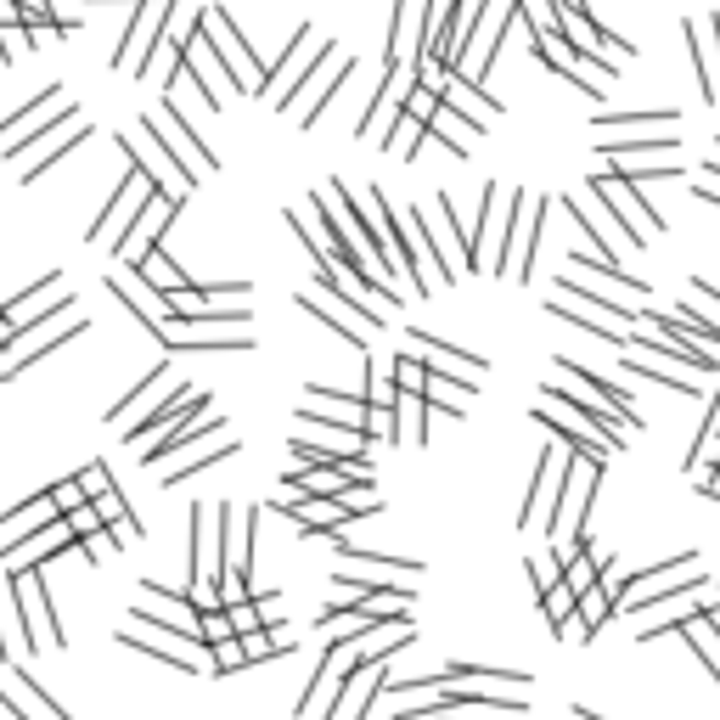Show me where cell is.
Returning <instances> with one entry per match:
<instances>
[{
    "label": "cell",
    "mask_w": 720,
    "mask_h": 720,
    "mask_svg": "<svg viewBox=\"0 0 720 720\" xmlns=\"http://www.w3.org/2000/svg\"><path fill=\"white\" fill-rule=\"evenodd\" d=\"M541 400H546V395H541ZM535 422L552 428L557 440H568L574 451H580L586 462H597V467H608L613 451H625V434H619V428H608L613 417L580 411V406H568V400H546V406H535Z\"/></svg>",
    "instance_id": "obj_1"
},
{
    "label": "cell",
    "mask_w": 720,
    "mask_h": 720,
    "mask_svg": "<svg viewBox=\"0 0 720 720\" xmlns=\"http://www.w3.org/2000/svg\"><path fill=\"white\" fill-rule=\"evenodd\" d=\"M7 591H12V613H18V631H23V653L63 647L57 608H52V586H45V574H40V568H7Z\"/></svg>",
    "instance_id": "obj_2"
},
{
    "label": "cell",
    "mask_w": 720,
    "mask_h": 720,
    "mask_svg": "<svg viewBox=\"0 0 720 720\" xmlns=\"http://www.w3.org/2000/svg\"><path fill=\"white\" fill-rule=\"evenodd\" d=\"M586 191L602 203L608 225H619L636 248L647 243V225H653V231H664V214L653 209V198H642V186H636V180H625V175H591V180H586Z\"/></svg>",
    "instance_id": "obj_3"
},
{
    "label": "cell",
    "mask_w": 720,
    "mask_h": 720,
    "mask_svg": "<svg viewBox=\"0 0 720 720\" xmlns=\"http://www.w3.org/2000/svg\"><path fill=\"white\" fill-rule=\"evenodd\" d=\"M597 485H602V467L586 462V456H568V473H563L557 501H552V518H546V535H552V541H580V535H586Z\"/></svg>",
    "instance_id": "obj_4"
},
{
    "label": "cell",
    "mask_w": 720,
    "mask_h": 720,
    "mask_svg": "<svg viewBox=\"0 0 720 720\" xmlns=\"http://www.w3.org/2000/svg\"><path fill=\"white\" fill-rule=\"evenodd\" d=\"M108 293H113V299H119V304H124L141 326H147L158 344H164V332L180 321V315H175V304H169V293H158V287H153L147 276H141L135 265H113V270H108Z\"/></svg>",
    "instance_id": "obj_5"
},
{
    "label": "cell",
    "mask_w": 720,
    "mask_h": 720,
    "mask_svg": "<svg viewBox=\"0 0 720 720\" xmlns=\"http://www.w3.org/2000/svg\"><path fill=\"white\" fill-rule=\"evenodd\" d=\"M119 147H124V158L130 164H141V175H147L158 191H164V198L169 203H186V191H191V180H198V175H191L169 147H164V141L153 135V130H141V135H119Z\"/></svg>",
    "instance_id": "obj_6"
},
{
    "label": "cell",
    "mask_w": 720,
    "mask_h": 720,
    "mask_svg": "<svg viewBox=\"0 0 720 720\" xmlns=\"http://www.w3.org/2000/svg\"><path fill=\"white\" fill-rule=\"evenodd\" d=\"M57 119H74V102H63V85L34 90V102H29L23 113L0 119V153H7V158H23V153H29V141L45 135Z\"/></svg>",
    "instance_id": "obj_7"
},
{
    "label": "cell",
    "mask_w": 720,
    "mask_h": 720,
    "mask_svg": "<svg viewBox=\"0 0 720 720\" xmlns=\"http://www.w3.org/2000/svg\"><path fill=\"white\" fill-rule=\"evenodd\" d=\"M141 130H153V135L164 141V147H169V153H175V158L191 169V175H198V169H203V175H214V169H220V158L203 147V135H191V124L180 119L175 96H164V102H158V113H147V119H141Z\"/></svg>",
    "instance_id": "obj_8"
},
{
    "label": "cell",
    "mask_w": 720,
    "mask_h": 720,
    "mask_svg": "<svg viewBox=\"0 0 720 720\" xmlns=\"http://www.w3.org/2000/svg\"><path fill=\"white\" fill-rule=\"evenodd\" d=\"M68 304H74V293H63V270H45L29 293H18L12 304H0V315H7L18 332H34L52 315H68Z\"/></svg>",
    "instance_id": "obj_9"
},
{
    "label": "cell",
    "mask_w": 720,
    "mask_h": 720,
    "mask_svg": "<svg viewBox=\"0 0 720 720\" xmlns=\"http://www.w3.org/2000/svg\"><path fill=\"white\" fill-rule=\"evenodd\" d=\"M135 23L124 29V45H113V68H130L141 74V63H147V52L164 40V23L175 18V0H135Z\"/></svg>",
    "instance_id": "obj_10"
},
{
    "label": "cell",
    "mask_w": 720,
    "mask_h": 720,
    "mask_svg": "<svg viewBox=\"0 0 720 720\" xmlns=\"http://www.w3.org/2000/svg\"><path fill=\"white\" fill-rule=\"evenodd\" d=\"M153 180L141 175V164H124V180L113 186V198H108V209L96 214V225H90V248H113V236H119V220L124 214H141V203L153 198Z\"/></svg>",
    "instance_id": "obj_11"
},
{
    "label": "cell",
    "mask_w": 720,
    "mask_h": 720,
    "mask_svg": "<svg viewBox=\"0 0 720 720\" xmlns=\"http://www.w3.org/2000/svg\"><path fill=\"white\" fill-rule=\"evenodd\" d=\"M57 552H79V535H74L68 512H57L52 523L29 530V535H23V546H18V541H7V546H0V563H7V568H40L45 557H57Z\"/></svg>",
    "instance_id": "obj_12"
},
{
    "label": "cell",
    "mask_w": 720,
    "mask_h": 720,
    "mask_svg": "<svg viewBox=\"0 0 720 720\" xmlns=\"http://www.w3.org/2000/svg\"><path fill=\"white\" fill-rule=\"evenodd\" d=\"M175 209H180V203H169L164 191H153V198L141 203V214L124 225V236L113 243V259H130V265H135L147 248H158V243H164V231H169V220H175Z\"/></svg>",
    "instance_id": "obj_13"
},
{
    "label": "cell",
    "mask_w": 720,
    "mask_h": 720,
    "mask_svg": "<svg viewBox=\"0 0 720 720\" xmlns=\"http://www.w3.org/2000/svg\"><path fill=\"white\" fill-rule=\"evenodd\" d=\"M411 344L428 355V372H440V377H456V383H473L478 389V377H485V355H467V350H451L445 339H434V332H422V326H411Z\"/></svg>",
    "instance_id": "obj_14"
},
{
    "label": "cell",
    "mask_w": 720,
    "mask_h": 720,
    "mask_svg": "<svg viewBox=\"0 0 720 720\" xmlns=\"http://www.w3.org/2000/svg\"><path fill=\"white\" fill-rule=\"evenodd\" d=\"M209 23H214V40H220V52H225V63H231V74L236 79H243V85H265V63H259V52H254V45L243 40V29H236L231 18H225V7H209Z\"/></svg>",
    "instance_id": "obj_15"
},
{
    "label": "cell",
    "mask_w": 720,
    "mask_h": 720,
    "mask_svg": "<svg viewBox=\"0 0 720 720\" xmlns=\"http://www.w3.org/2000/svg\"><path fill=\"white\" fill-rule=\"evenodd\" d=\"M557 377H568L574 389H586V395H597L602 406H613V411H619V422H625V428H642V417H636V400H631V389H619V383H608L602 372H591V366H580L574 355H563V361H557Z\"/></svg>",
    "instance_id": "obj_16"
},
{
    "label": "cell",
    "mask_w": 720,
    "mask_h": 720,
    "mask_svg": "<svg viewBox=\"0 0 720 720\" xmlns=\"http://www.w3.org/2000/svg\"><path fill=\"white\" fill-rule=\"evenodd\" d=\"M568 456H574V445H568V440H557V445L541 456V473H535L530 496L518 501V523H535V518H541V507H546V501H557V485H563V473H568Z\"/></svg>",
    "instance_id": "obj_17"
},
{
    "label": "cell",
    "mask_w": 720,
    "mask_h": 720,
    "mask_svg": "<svg viewBox=\"0 0 720 720\" xmlns=\"http://www.w3.org/2000/svg\"><path fill=\"white\" fill-rule=\"evenodd\" d=\"M203 406H214L209 395H198V389H186V383H180V389H169V400L147 417V422H141V428H130V445H147V440H164L169 434V428L175 422H186L191 411H203Z\"/></svg>",
    "instance_id": "obj_18"
},
{
    "label": "cell",
    "mask_w": 720,
    "mask_h": 720,
    "mask_svg": "<svg viewBox=\"0 0 720 720\" xmlns=\"http://www.w3.org/2000/svg\"><path fill=\"white\" fill-rule=\"evenodd\" d=\"M445 108H456V113H462V119H473L478 130H490V124L501 119V102H490V96L478 90L473 79H462V74H456V79H445Z\"/></svg>",
    "instance_id": "obj_19"
},
{
    "label": "cell",
    "mask_w": 720,
    "mask_h": 720,
    "mask_svg": "<svg viewBox=\"0 0 720 720\" xmlns=\"http://www.w3.org/2000/svg\"><path fill=\"white\" fill-rule=\"evenodd\" d=\"M440 676H445V682H473V687H507V693H530V687H535L530 676H523V669H496V664H462V658H456V664H445Z\"/></svg>",
    "instance_id": "obj_20"
},
{
    "label": "cell",
    "mask_w": 720,
    "mask_h": 720,
    "mask_svg": "<svg viewBox=\"0 0 720 720\" xmlns=\"http://www.w3.org/2000/svg\"><path fill=\"white\" fill-rule=\"evenodd\" d=\"M332 541H339V530H332ZM339 557L361 563L366 574H389V580H417V574H422V563H411V557H383V552H366L355 541H339Z\"/></svg>",
    "instance_id": "obj_21"
},
{
    "label": "cell",
    "mask_w": 720,
    "mask_h": 720,
    "mask_svg": "<svg viewBox=\"0 0 720 720\" xmlns=\"http://www.w3.org/2000/svg\"><path fill=\"white\" fill-rule=\"evenodd\" d=\"M90 507L102 512V523H108V530H119V541H141V523H135V512H130V501H124V490L113 485V478H108V485L90 496Z\"/></svg>",
    "instance_id": "obj_22"
},
{
    "label": "cell",
    "mask_w": 720,
    "mask_h": 720,
    "mask_svg": "<svg viewBox=\"0 0 720 720\" xmlns=\"http://www.w3.org/2000/svg\"><path fill=\"white\" fill-rule=\"evenodd\" d=\"M0 704H7L18 720H68V709H57L52 698H45L34 676H23V693H0Z\"/></svg>",
    "instance_id": "obj_23"
},
{
    "label": "cell",
    "mask_w": 720,
    "mask_h": 720,
    "mask_svg": "<svg viewBox=\"0 0 720 720\" xmlns=\"http://www.w3.org/2000/svg\"><path fill=\"white\" fill-rule=\"evenodd\" d=\"M557 293L563 299H574V304H591V310H608L613 321H647L636 304H619V299H608V293H597V287H586V281H574V276H557Z\"/></svg>",
    "instance_id": "obj_24"
},
{
    "label": "cell",
    "mask_w": 720,
    "mask_h": 720,
    "mask_svg": "<svg viewBox=\"0 0 720 720\" xmlns=\"http://www.w3.org/2000/svg\"><path fill=\"white\" fill-rule=\"evenodd\" d=\"M658 326H664V332H682V339H698V344H709V350H720V321H715V315H698L693 304L658 315Z\"/></svg>",
    "instance_id": "obj_25"
},
{
    "label": "cell",
    "mask_w": 720,
    "mask_h": 720,
    "mask_svg": "<svg viewBox=\"0 0 720 720\" xmlns=\"http://www.w3.org/2000/svg\"><path fill=\"white\" fill-rule=\"evenodd\" d=\"M377 141H383V147H389V153H400V158L411 164V158L422 153V141H428V124H422L417 113H406V108H400V113H395V124L383 130Z\"/></svg>",
    "instance_id": "obj_26"
},
{
    "label": "cell",
    "mask_w": 720,
    "mask_h": 720,
    "mask_svg": "<svg viewBox=\"0 0 720 720\" xmlns=\"http://www.w3.org/2000/svg\"><path fill=\"white\" fill-rule=\"evenodd\" d=\"M682 636L698 647V658L709 664V676L720 682V625H715V619H709V608H698L693 619H687V625H682Z\"/></svg>",
    "instance_id": "obj_27"
},
{
    "label": "cell",
    "mask_w": 720,
    "mask_h": 720,
    "mask_svg": "<svg viewBox=\"0 0 720 720\" xmlns=\"http://www.w3.org/2000/svg\"><path fill=\"white\" fill-rule=\"evenodd\" d=\"M682 147V135H631V141H619V135H602V153L613 164H631L642 153H676Z\"/></svg>",
    "instance_id": "obj_28"
},
{
    "label": "cell",
    "mask_w": 720,
    "mask_h": 720,
    "mask_svg": "<svg viewBox=\"0 0 720 720\" xmlns=\"http://www.w3.org/2000/svg\"><path fill=\"white\" fill-rule=\"evenodd\" d=\"M304 310H310V315H315L321 326H332V332H339L344 344H355V350H366V344H372V326H361V321H344V315H350L344 304L332 310V304H321L315 293H304Z\"/></svg>",
    "instance_id": "obj_29"
},
{
    "label": "cell",
    "mask_w": 720,
    "mask_h": 720,
    "mask_svg": "<svg viewBox=\"0 0 720 720\" xmlns=\"http://www.w3.org/2000/svg\"><path fill=\"white\" fill-rule=\"evenodd\" d=\"M124 265H130V259H124ZM135 270L147 276V281L158 287V293H180V287H191V276H186V270H175V259H169L164 248H147V254L135 259Z\"/></svg>",
    "instance_id": "obj_30"
},
{
    "label": "cell",
    "mask_w": 720,
    "mask_h": 720,
    "mask_svg": "<svg viewBox=\"0 0 720 720\" xmlns=\"http://www.w3.org/2000/svg\"><path fill=\"white\" fill-rule=\"evenodd\" d=\"M52 518H57V501H52V490H45V496H29L23 507H12L7 518H0V541H7L12 530H23V535H29V530H40V523H52Z\"/></svg>",
    "instance_id": "obj_31"
},
{
    "label": "cell",
    "mask_w": 720,
    "mask_h": 720,
    "mask_svg": "<svg viewBox=\"0 0 720 720\" xmlns=\"http://www.w3.org/2000/svg\"><path fill=\"white\" fill-rule=\"evenodd\" d=\"M467 130H473V135H485V130H478L473 119H462L456 108H440V113H434V124H428V135H434V141H445V147H451L456 158H467V153H473V147H467Z\"/></svg>",
    "instance_id": "obj_32"
},
{
    "label": "cell",
    "mask_w": 720,
    "mask_h": 720,
    "mask_svg": "<svg viewBox=\"0 0 720 720\" xmlns=\"http://www.w3.org/2000/svg\"><path fill=\"white\" fill-rule=\"evenodd\" d=\"M625 372H636V377H647V383H658V389H669V395H698V383L693 377H682V372H669V366H658V361H619Z\"/></svg>",
    "instance_id": "obj_33"
},
{
    "label": "cell",
    "mask_w": 720,
    "mask_h": 720,
    "mask_svg": "<svg viewBox=\"0 0 720 720\" xmlns=\"http://www.w3.org/2000/svg\"><path fill=\"white\" fill-rule=\"evenodd\" d=\"M440 108H445V90H440V85H428V79H411V85H406V113H417L422 124H434Z\"/></svg>",
    "instance_id": "obj_34"
},
{
    "label": "cell",
    "mask_w": 720,
    "mask_h": 720,
    "mask_svg": "<svg viewBox=\"0 0 720 720\" xmlns=\"http://www.w3.org/2000/svg\"><path fill=\"white\" fill-rule=\"evenodd\" d=\"M389 366H395V389L400 395H428V377H434V372H428L422 355H395Z\"/></svg>",
    "instance_id": "obj_35"
},
{
    "label": "cell",
    "mask_w": 720,
    "mask_h": 720,
    "mask_svg": "<svg viewBox=\"0 0 720 720\" xmlns=\"http://www.w3.org/2000/svg\"><path fill=\"white\" fill-rule=\"evenodd\" d=\"M473 389V383H456V377H428V406H440V411H451V417H462L467 406H462V395Z\"/></svg>",
    "instance_id": "obj_36"
},
{
    "label": "cell",
    "mask_w": 720,
    "mask_h": 720,
    "mask_svg": "<svg viewBox=\"0 0 720 720\" xmlns=\"http://www.w3.org/2000/svg\"><path fill=\"white\" fill-rule=\"evenodd\" d=\"M676 108H658V113H597L602 130H653V124H676Z\"/></svg>",
    "instance_id": "obj_37"
},
{
    "label": "cell",
    "mask_w": 720,
    "mask_h": 720,
    "mask_svg": "<svg viewBox=\"0 0 720 720\" xmlns=\"http://www.w3.org/2000/svg\"><path fill=\"white\" fill-rule=\"evenodd\" d=\"M613 613H619V602H613L602 586H591V591L580 597V619H586V631H591V636H597V625H602V619H613Z\"/></svg>",
    "instance_id": "obj_38"
},
{
    "label": "cell",
    "mask_w": 720,
    "mask_h": 720,
    "mask_svg": "<svg viewBox=\"0 0 720 720\" xmlns=\"http://www.w3.org/2000/svg\"><path fill=\"white\" fill-rule=\"evenodd\" d=\"M541 602H546V619H552V625H563V619L580 613V597H574L563 580H557V586H546V591H541Z\"/></svg>",
    "instance_id": "obj_39"
},
{
    "label": "cell",
    "mask_w": 720,
    "mask_h": 720,
    "mask_svg": "<svg viewBox=\"0 0 720 720\" xmlns=\"http://www.w3.org/2000/svg\"><path fill=\"white\" fill-rule=\"evenodd\" d=\"M124 541H119V530H108V523H102V530H90V535H79V552L90 557V563H102V557H113Z\"/></svg>",
    "instance_id": "obj_40"
},
{
    "label": "cell",
    "mask_w": 720,
    "mask_h": 720,
    "mask_svg": "<svg viewBox=\"0 0 720 720\" xmlns=\"http://www.w3.org/2000/svg\"><path fill=\"white\" fill-rule=\"evenodd\" d=\"M198 631H203V642H209V647H220V642H231V636H236V625H231V613H225V608L198 613Z\"/></svg>",
    "instance_id": "obj_41"
},
{
    "label": "cell",
    "mask_w": 720,
    "mask_h": 720,
    "mask_svg": "<svg viewBox=\"0 0 720 720\" xmlns=\"http://www.w3.org/2000/svg\"><path fill=\"white\" fill-rule=\"evenodd\" d=\"M243 642V669L248 664H270V658H281V647L270 642V631H248V636H236Z\"/></svg>",
    "instance_id": "obj_42"
},
{
    "label": "cell",
    "mask_w": 720,
    "mask_h": 720,
    "mask_svg": "<svg viewBox=\"0 0 720 720\" xmlns=\"http://www.w3.org/2000/svg\"><path fill=\"white\" fill-rule=\"evenodd\" d=\"M34 45V29L29 23H12V29H0V63H18L23 52Z\"/></svg>",
    "instance_id": "obj_43"
},
{
    "label": "cell",
    "mask_w": 720,
    "mask_h": 720,
    "mask_svg": "<svg viewBox=\"0 0 720 720\" xmlns=\"http://www.w3.org/2000/svg\"><path fill=\"white\" fill-rule=\"evenodd\" d=\"M52 501H57V512H79L90 501V490L79 485V478H63V485H52Z\"/></svg>",
    "instance_id": "obj_44"
},
{
    "label": "cell",
    "mask_w": 720,
    "mask_h": 720,
    "mask_svg": "<svg viewBox=\"0 0 720 720\" xmlns=\"http://www.w3.org/2000/svg\"><path fill=\"white\" fill-rule=\"evenodd\" d=\"M68 523H74V535H90V530H102V512H96V507L85 501L79 512H68Z\"/></svg>",
    "instance_id": "obj_45"
},
{
    "label": "cell",
    "mask_w": 720,
    "mask_h": 720,
    "mask_svg": "<svg viewBox=\"0 0 720 720\" xmlns=\"http://www.w3.org/2000/svg\"><path fill=\"white\" fill-rule=\"evenodd\" d=\"M23 653H18V642H12V619L0 613V664H18Z\"/></svg>",
    "instance_id": "obj_46"
},
{
    "label": "cell",
    "mask_w": 720,
    "mask_h": 720,
    "mask_svg": "<svg viewBox=\"0 0 720 720\" xmlns=\"http://www.w3.org/2000/svg\"><path fill=\"white\" fill-rule=\"evenodd\" d=\"M602 52H613V57H636V45H631V40H619V34H608V29H602Z\"/></svg>",
    "instance_id": "obj_47"
},
{
    "label": "cell",
    "mask_w": 720,
    "mask_h": 720,
    "mask_svg": "<svg viewBox=\"0 0 720 720\" xmlns=\"http://www.w3.org/2000/svg\"><path fill=\"white\" fill-rule=\"evenodd\" d=\"M79 485H85V490L96 496V490H102V485H108V467H85V473H79Z\"/></svg>",
    "instance_id": "obj_48"
},
{
    "label": "cell",
    "mask_w": 720,
    "mask_h": 720,
    "mask_svg": "<svg viewBox=\"0 0 720 720\" xmlns=\"http://www.w3.org/2000/svg\"><path fill=\"white\" fill-rule=\"evenodd\" d=\"M12 23H23V7L18 0H0V29H12Z\"/></svg>",
    "instance_id": "obj_49"
},
{
    "label": "cell",
    "mask_w": 720,
    "mask_h": 720,
    "mask_svg": "<svg viewBox=\"0 0 720 720\" xmlns=\"http://www.w3.org/2000/svg\"><path fill=\"white\" fill-rule=\"evenodd\" d=\"M693 293H698V304H709V310H720V287H709V281H698V287H693Z\"/></svg>",
    "instance_id": "obj_50"
},
{
    "label": "cell",
    "mask_w": 720,
    "mask_h": 720,
    "mask_svg": "<svg viewBox=\"0 0 720 720\" xmlns=\"http://www.w3.org/2000/svg\"><path fill=\"white\" fill-rule=\"evenodd\" d=\"M698 198H704V203H715V209H720V186H715V180H709V175H704V180H698Z\"/></svg>",
    "instance_id": "obj_51"
},
{
    "label": "cell",
    "mask_w": 720,
    "mask_h": 720,
    "mask_svg": "<svg viewBox=\"0 0 720 720\" xmlns=\"http://www.w3.org/2000/svg\"><path fill=\"white\" fill-rule=\"evenodd\" d=\"M12 332H18V326H12L7 315H0V350H7V344H12Z\"/></svg>",
    "instance_id": "obj_52"
},
{
    "label": "cell",
    "mask_w": 720,
    "mask_h": 720,
    "mask_svg": "<svg viewBox=\"0 0 720 720\" xmlns=\"http://www.w3.org/2000/svg\"><path fill=\"white\" fill-rule=\"evenodd\" d=\"M709 496H715V501H720V467H715V473H709Z\"/></svg>",
    "instance_id": "obj_53"
},
{
    "label": "cell",
    "mask_w": 720,
    "mask_h": 720,
    "mask_svg": "<svg viewBox=\"0 0 720 720\" xmlns=\"http://www.w3.org/2000/svg\"><path fill=\"white\" fill-rule=\"evenodd\" d=\"M715 597H720V580H715ZM709 619H715V625H720V602H715V608H709Z\"/></svg>",
    "instance_id": "obj_54"
},
{
    "label": "cell",
    "mask_w": 720,
    "mask_h": 720,
    "mask_svg": "<svg viewBox=\"0 0 720 720\" xmlns=\"http://www.w3.org/2000/svg\"><path fill=\"white\" fill-rule=\"evenodd\" d=\"M709 34H715V45H720V18H709Z\"/></svg>",
    "instance_id": "obj_55"
}]
</instances>
